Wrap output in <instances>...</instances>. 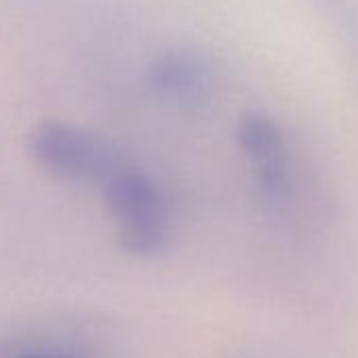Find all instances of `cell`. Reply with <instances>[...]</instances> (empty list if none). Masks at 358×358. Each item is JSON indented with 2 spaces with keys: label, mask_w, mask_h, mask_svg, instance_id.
Instances as JSON below:
<instances>
[{
  "label": "cell",
  "mask_w": 358,
  "mask_h": 358,
  "mask_svg": "<svg viewBox=\"0 0 358 358\" xmlns=\"http://www.w3.org/2000/svg\"><path fill=\"white\" fill-rule=\"evenodd\" d=\"M101 196L118 222L120 249L135 257H156L171 245V203L156 179L129 162L101 184Z\"/></svg>",
  "instance_id": "6da1fadb"
},
{
  "label": "cell",
  "mask_w": 358,
  "mask_h": 358,
  "mask_svg": "<svg viewBox=\"0 0 358 358\" xmlns=\"http://www.w3.org/2000/svg\"><path fill=\"white\" fill-rule=\"evenodd\" d=\"M28 150L41 169L76 184H103L131 162L112 139L64 120H45L28 135Z\"/></svg>",
  "instance_id": "7a4b0ae2"
},
{
  "label": "cell",
  "mask_w": 358,
  "mask_h": 358,
  "mask_svg": "<svg viewBox=\"0 0 358 358\" xmlns=\"http://www.w3.org/2000/svg\"><path fill=\"white\" fill-rule=\"evenodd\" d=\"M236 141L251 162L262 199L270 207H285L295 194V171L282 127L270 114L249 110L238 120Z\"/></svg>",
  "instance_id": "3957f363"
},
{
  "label": "cell",
  "mask_w": 358,
  "mask_h": 358,
  "mask_svg": "<svg viewBox=\"0 0 358 358\" xmlns=\"http://www.w3.org/2000/svg\"><path fill=\"white\" fill-rule=\"evenodd\" d=\"M152 93L188 112L211 103L217 85V70L209 55L192 49H171L156 55L145 70Z\"/></svg>",
  "instance_id": "277c9868"
},
{
  "label": "cell",
  "mask_w": 358,
  "mask_h": 358,
  "mask_svg": "<svg viewBox=\"0 0 358 358\" xmlns=\"http://www.w3.org/2000/svg\"><path fill=\"white\" fill-rule=\"evenodd\" d=\"M13 358H78L76 354L64 352V350H26V352H17Z\"/></svg>",
  "instance_id": "5b68a950"
}]
</instances>
